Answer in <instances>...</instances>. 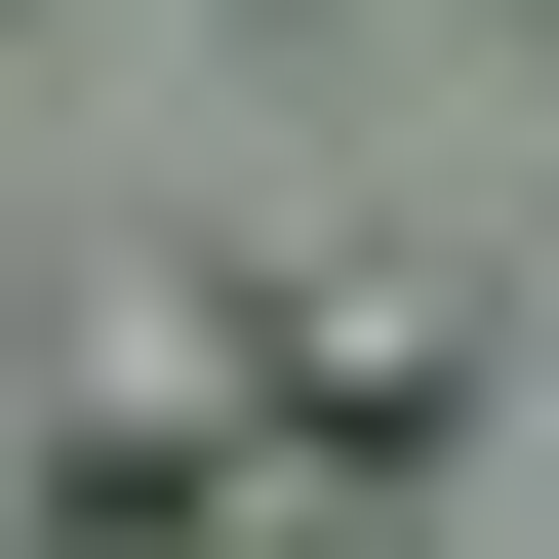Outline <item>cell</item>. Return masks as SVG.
I'll use <instances>...</instances> for the list:
<instances>
[{
	"instance_id": "6da1fadb",
	"label": "cell",
	"mask_w": 559,
	"mask_h": 559,
	"mask_svg": "<svg viewBox=\"0 0 559 559\" xmlns=\"http://www.w3.org/2000/svg\"><path fill=\"white\" fill-rule=\"evenodd\" d=\"M240 440H280V320L81 280V320H40V479H0V520H40V559H200V520H240Z\"/></svg>"
},
{
	"instance_id": "7a4b0ae2",
	"label": "cell",
	"mask_w": 559,
	"mask_h": 559,
	"mask_svg": "<svg viewBox=\"0 0 559 559\" xmlns=\"http://www.w3.org/2000/svg\"><path fill=\"white\" fill-rule=\"evenodd\" d=\"M240 320H280V440H400V479L479 440V240H280Z\"/></svg>"
},
{
	"instance_id": "3957f363",
	"label": "cell",
	"mask_w": 559,
	"mask_h": 559,
	"mask_svg": "<svg viewBox=\"0 0 559 559\" xmlns=\"http://www.w3.org/2000/svg\"><path fill=\"white\" fill-rule=\"evenodd\" d=\"M200 559H440V520H400V440H240V520H200Z\"/></svg>"
}]
</instances>
